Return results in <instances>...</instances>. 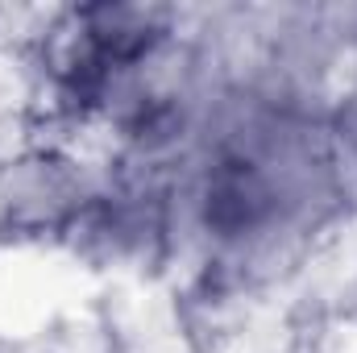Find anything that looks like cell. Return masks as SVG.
Instances as JSON below:
<instances>
[{"label":"cell","instance_id":"obj_1","mask_svg":"<svg viewBox=\"0 0 357 353\" xmlns=\"http://www.w3.org/2000/svg\"><path fill=\"white\" fill-rule=\"evenodd\" d=\"M88 175L54 154V150H42V154H25L17 158L4 179H0V216H4V229L13 233H67L75 225V216L91 204Z\"/></svg>","mask_w":357,"mask_h":353}]
</instances>
